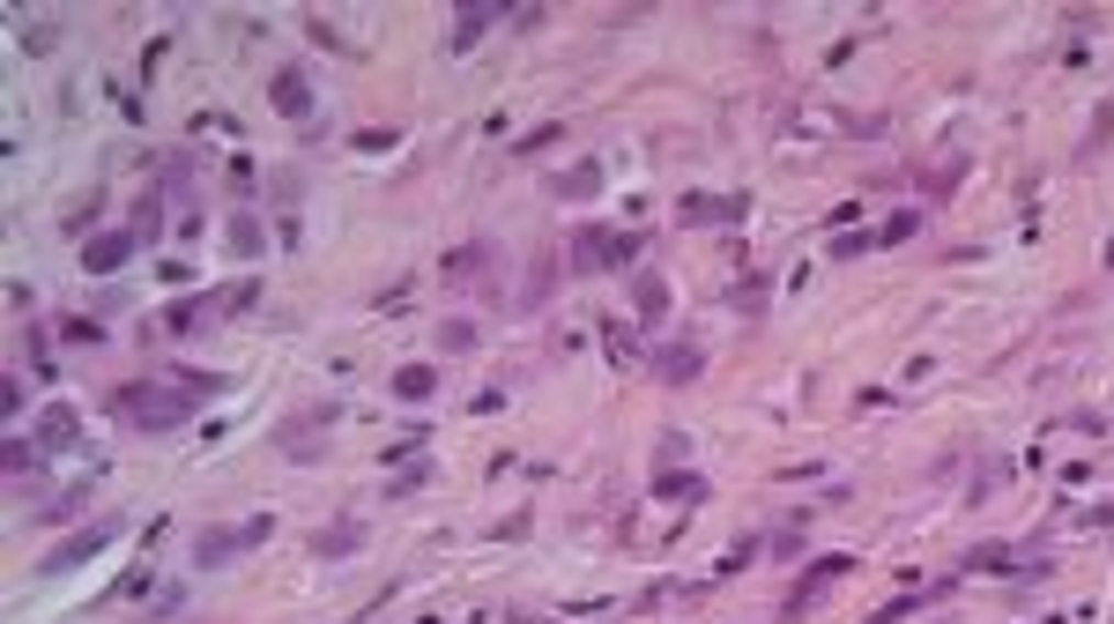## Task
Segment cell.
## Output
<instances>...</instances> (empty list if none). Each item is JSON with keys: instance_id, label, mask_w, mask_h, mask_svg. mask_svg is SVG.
Returning <instances> with one entry per match:
<instances>
[{"instance_id": "17", "label": "cell", "mask_w": 1114, "mask_h": 624, "mask_svg": "<svg viewBox=\"0 0 1114 624\" xmlns=\"http://www.w3.org/2000/svg\"><path fill=\"white\" fill-rule=\"evenodd\" d=\"M654 499H683V505H699V499H706V476H691V468H661V476H654Z\"/></svg>"}, {"instance_id": "32", "label": "cell", "mask_w": 1114, "mask_h": 624, "mask_svg": "<svg viewBox=\"0 0 1114 624\" xmlns=\"http://www.w3.org/2000/svg\"><path fill=\"white\" fill-rule=\"evenodd\" d=\"M1107 268H1114V238H1107Z\"/></svg>"}, {"instance_id": "25", "label": "cell", "mask_w": 1114, "mask_h": 624, "mask_svg": "<svg viewBox=\"0 0 1114 624\" xmlns=\"http://www.w3.org/2000/svg\"><path fill=\"white\" fill-rule=\"evenodd\" d=\"M914 231H922V216H914V209H899V216L884 223V231H877V246H906Z\"/></svg>"}, {"instance_id": "24", "label": "cell", "mask_w": 1114, "mask_h": 624, "mask_svg": "<svg viewBox=\"0 0 1114 624\" xmlns=\"http://www.w3.org/2000/svg\"><path fill=\"white\" fill-rule=\"evenodd\" d=\"M60 335H67V343H82V349H97V343H104V327H97L90 312H67V320H60Z\"/></svg>"}, {"instance_id": "13", "label": "cell", "mask_w": 1114, "mask_h": 624, "mask_svg": "<svg viewBox=\"0 0 1114 624\" xmlns=\"http://www.w3.org/2000/svg\"><path fill=\"white\" fill-rule=\"evenodd\" d=\"M550 193H557V201H594V193H602V164H572V171H557Z\"/></svg>"}, {"instance_id": "6", "label": "cell", "mask_w": 1114, "mask_h": 624, "mask_svg": "<svg viewBox=\"0 0 1114 624\" xmlns=\"http://www.w3.org/2000/svg\"><path fill=\"white\" fill-rule=\"evenodd\" d=\"M335 416H342V402H320V409H305V416H282V424H276V446L290 454V461H320L312 432H327Z\"/></svg>"}, {"instance_id": "27", "label": "cell", "mask_w": 1114, "mask_h": 624, "mask_svg": "<svg viewBox=\"0 0 1114 624\" xmlns=\"http://www.w3.org/2000/svg\"><path fill=\"white\" fill-rule=\"evenodd\" d=\"M550 142H565V126H535V134H521V149H513V156H535V149H550Z\"/></svg>"}, {"instance_id": "28", "label": "cell", "mask_w": 1114, "mask_h": 624, "mask_svg": "<svg viewBox=\"0 0 1114 624\" xmlns=\"http://www.w3.org/2000/svg\"><path fill=\"white\" fill-rule=\"evenodd\" d=\"M23 335H31V365L53 379V343H45V327H23Z\"/></svg>"}, {"instance_id": "8", "label": "cell", "mask_w": 1114, "mask_h": 624, "mask_svg": "<svg viewBox=\"0 0 1114 624\" xmlns=\"http://www.w3.org/2000/svg\"><path fill=\"white\" fill-rule=\"evenodd\" d=\"M743 209H750L743 193H683L677 201V216L691 223V231H699V223H743Z\"/></svg>"}, {"instance_id": "9", "label": "cell", "mask_w": 1114, "mask_h": 624, "mask_svg": "<svg viewBox=\"0 0 1114 624\" xmlns=\"http://www.w3.org/2000/svg\"><path fill=\"white\" fill-rule=\"evenodd\" d=\"M126 253H134V231H104V238H82V276H112V268H126Z\"/></svg>"}, {"instance_id": "19", "label": "cell", "mask_w": 1114, "mask_h": 624, "mask_svg": "<svg viewBox=\"0 0 1114 624\" xmlns=\"http://www.w3.org/2000/svg\"><path fill=\"white\" fill-rule=\"evenodd\" d=\"M432 343H438V357H468V349H476V320H461V312H454V320H438Z\"/></svg>"}, {"instance_id": "3", "label": "cell", "mask_w": 1114, "mask_h": 624, "mask_svg": "<svg viewBox=\"0 0 1114 624\" xmlns=\"http://www.w3.org/2000/svg\"><path fill=\"white\" fill-rule=\"evenodd\" d=\"M268 528H276L268 513H253L246 528H201V535H193V565H201V572H209V565H231L238 550H253V543H268Z\"/></svg>"}, {"instance_id": "11", "label": "cell", "mask_w": 1114, "mask_h": 624, "mask_svg": "<svg viewBox=\"0 0 1114 624\" xmlns=\"http://www.w3.org/2000/svg\"><path fill=\"white\" fill-rule=\"evenodd\" d=\"M483 268H491V246H454L446 260H438V282H446V290H461V282H476Z\"/></svg>"}, {"instance_id": "20", "label": "cell", "mask_w": 1114, "mask_h": 624, "mask_svg": "<svg viewBox=\"0 0 1114 624\" xmlns=\"http://www.w3.org/2000/svg\"><path fill=\"white\" fill-rule=\"evenodd\" d=\"M394 394H402V402H432V394H438V365H402V372H394Z\"/></svg>"}, {"instance_id": "14", "label": "cell", "mask_w": 1114, "mask_h": 624, "mask_svg": "<svg viewBox=\"0 0 1114 624\" xmlns=\"http://www.w3.org/2000/svg\"><path fill=\"white\" fill-rule=\"evenodd\" d=\"M557 290V253H535V268H527V290H521V312H543Z\"/></svg>"}, {"instance_id": "16", "label": "cell", "mask_w": 1114, "mask_h": 624, "mask_svg": "<svg viewBox=\"0 0 1114 624\" xmlns=\"http://www.w3.org/2000/svg\"><path fill=\"white\" fill-rule=\"evenodd\" d=\"M349 550H365V528L357 521H335V528L312 535V558H349Z\"/></svg>"}, {"instance_id": "21", "label": "cell", "mask_w": 1114, "mask_h": 624, "mask_svg": "<svg viewBox=\"0 0 1114 624\" xmlns=\"http://www.w3.org/2000/svg\"><path fill=\"white\" fill-rule=\"evenodd\" d=\"M491 15H498V8H461V15H454V37H446V45H454V53H468V45H483V31H491Z\"/></svg>"}, {"instance_id": "31", "label": "cell", "mask_w": 1114, "mask_h": 624, "mask_svg": "<svg viewBox=\"0 0 1114 624\" xmlns=\"http://www.w3.org/2000/svg\"><path fill=\"white\" fill-rule=\"evenodd\" d=\"M394 142H402L394 126H365V134H357V149H394Z\"/></svg>"}, {"instance_id": "23", "label": "cell", "mask_w": 1114, "mask_h": 624, "mask_svg": "<svg viewBox=\"0 0 1114 624\" xmlns=\"http://www.w3.org/2000/svg\"><path fill=\"white\" fill-rule=\"evenodd\" d=\"M53 45H60V15H45V23L31 15L23 23V53H53Z\"/></svg>"}, {"instance_id": "1", "label": "cell", "mask_w": 1114, "mask_h": 624, "mask_svg": "<svg viewBox=\"0 0 1114 624\" xmlns=\"http://www.w3.org/2000/svg\"><path fill=\"white\" fill-rule=\"evenodd\" d=\"M209 394H223V379L186 372L179 387H149V379H134V387H120V394H112V416L142 424V432H171V424H186V416L209 402Z\"/></svg>"}, {"instance_id": "22", "label": "cell", "mask_w": 1114, "mask_h": 624, "mask_svg": "<svg viewBox=\"0 0 1114 624\" xmlns=\"http://www.w3.org/2000/svg\"><path fill=\"white\" fill-rule=\"evenodd\" d=\"M260 246H268V231H260V223H253L246 209H238V216H231V253H238V260H253Z\"/></svg>"}, {"instance_id": "4", "label": "cell", "mask_w": 1114, "mask_h": 624, "mask_svg": "<svg viewBox=\"0 0 1114 624\" xmlns=\"http://www.w3.org/2000/svg\"><path fill=\"white\" fill-rule=\"evenodd\" d=\"M104 543H120V521H90V528H75L60 550H45V565H37V572H45V580H53V572H75V565L104 558Z\"/></svg>"}, {"instance_id": "30", "label": "cell", "mask_w": 1114, "mask_h": 624, "mask_svg": "<svg viewBox=\"0 0 1114 624\" xmlns=\"http://www.w3.org/2000/svg\"><path fill=\"white\" fill-rule=\"evenodd\" d=\"M305 31H312V45H327V53H342V37H335V23H327V15H305Z\"/></svg>"}, {"instance_id": "12", "label": "cell", "mask_w": 1114, "mask_h": 624, "mask_svg": "<svg viewBox=\"0 0 1114 624\" xmlns=\"http://www.w3.org/2000/svg\"><path fill=\"white\" fill-rule=\"evenodd\" d=\"M632 312H639V327H661V320H669V282L632 276Z\"/></svg>"}, {"instance_id": "18", "label": "cell", "mask_w": 1114, "mask_h": 624, "mask_svg": "<svg viewBox=\"0 0 1114 624\" xmlns=\"http://www.w3.org/2000/svg\"><path fill=\"white\" fill-rule=\"evenodd\" d=\"M201 320H216V298H186V305H171L164 320H156V335H186V327H201Z\"/></svg>"}, {"instance_id": "10", "label": "cell", "mask_w": 1114, "mask_h": 624, "mask_svg": "<svg viewBox=\"0 0 1114 624\" xmlns=\"http://www.w3.org/2000/svg\"><path fill=\"white\" fill-rule=\"evenodd\" d=\"M268 104H276L282 120H312V82L298 75V67H282L276 82H268Z\"/></svg>"}, {"instance_id": "5", "label": "cell", "mask_w": 1114, "mask_h": 624, "mask_svg": "<svg viewBox=\"0 0 1114 624\" xmlns=\"http://www.w3.org/2000/svg\"><path fill=\"white\" fill-rule=\"evenodd\" d=\"M632 253L639 246L617 238V231H602V223H580V231H572V268H580V276H588V268H624Z\"/></svg>"}, {"instance_id": "29", "label": "cell", "mask_w": 1114, "mask_h": 624, "mask_svg": "<svg viewBox=\"0 0 1114 624\" xmlns=\"http://www.w3.org/2000/svg\"><path fill=\"white\" fill-rule=\"evenodd\" d=\"M989 565L1003 572V565H1011V550H1003V543H989V550H973V558H966V572H989Z\"/></svg>"}, {"instance_id": "2", "label": "cell", "mask_w": 1114, "mask_h": 624, "mask_svg": "<svg viewBox=\"0 0 1114 624\" xmlns=\"http://www.w3.org/2000/svg\"><path fill=\"white\" fill-rule=\"evenodd\" d=\"M847 572H855V558H847V550H825V558H810V565H803V580H795V588H788V602H780V624H803L810 610L825 602V588H839Z\"/></svg>"}, {"instance_id": "26", "label": "cell", "mask_w": 1114, "mask_h": 624, "mask_svg": "<svg viewBox=\"0 0 1114 624\" xmlns=\"http://www.w3.org/2000/svg\"><path fill=\"white\" fill-rule=\"evenodd\" d=\"M750 558H758V535H743L736 550H728V558H721V572H713V580H736V572H743V565H750Z\"/></svg>"}, {"instance_id": "15", "label": "cell", "mask_w": 1114, "mask_h": 624, "mask_svg": "<svg viewBox=\"0 0 1114 624\" xmlns=\"http://www.w3.org/2000/svg\"><path fill=\"white\" fill-rule=\"evenodd\" d=\"M699 365H706V357H699L691 343H661V357H654V372L669 379V387H683V379H699Z\"/></svg>"}, {"instance_id": "7", "label": "cell", "mask_w": 1114, "mask_h": 624, "mask_svg": "<svg viewBox=\"0 0 1114 624\" xmlns=\"http://www.w3.org/2000/svg\"><path fill=\"white\" fill-rule=\"evenodd\" d=\"M31 438H37V454H45V461H53V454H75V446H82V416H75L67 402H53L45 416H37Z\"/></svg>"}]
</instances>
